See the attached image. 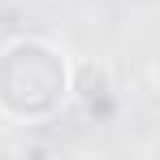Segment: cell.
<instances>
[{
	"label": "cell",
	"mask_w": 160,
	"mask_h": 160,
	"mask_svg": "<svg viewBox=\"0 0 160 160\" xmlns=\"http://www.w3.org/2000/svg\"><path fill=\"white\" fill-rule=\"evenodd\" d=\"M35 87L43 117L56 112L69 95V61L48 39H13L0 48V112H9L18 91Z\"/></svg>",
	"instance_id": "cell-1"
},
{
	"label": "cell",
	"mask_w": 160,
	"mask_h": 160,
	"mask_svg": "<svg viewBox=\"0 0 160 160\" xmlns=\"http://www.w3.org/2000/svg\"><path fill=\"white\" fill-rule=\"evenodd\" d=\"M69 91H74V100L82 104L87 117H95V121H112L117 117V82H112V69H108L100 56H82L69 65Z\"/></svg>",
	"instance_id": "cell-2"
},
{
	"label": "cell",
	"mask_w": 160,
	"mask_h": 160,
	"mask_svg": "<svg viewBox=\"0 0 160 160\" xmlns=\"http://www.w3.org/2000/svg\"><path fill=\"white\" fill-rule=\"evenodd\" d=\"M152 87H156V95H160V56H156V65H152Z\"/></svg>",
	"instance_id": "cell-3"
},
{
	"label": "cell",
	"mask_w": 160,
	"mask_h": 160,
	"mask_svg": "<svg viewBox=\"0 0 160 160\" xmlns=\"http://www.w3.org/2000/svg\"><path fill=\"white\" fill-rule=\"evenodd\" d=\"M0 26H4V13H0Z\"/></svg>",
	"instance_id": "cell-4"
}]
</instances>
